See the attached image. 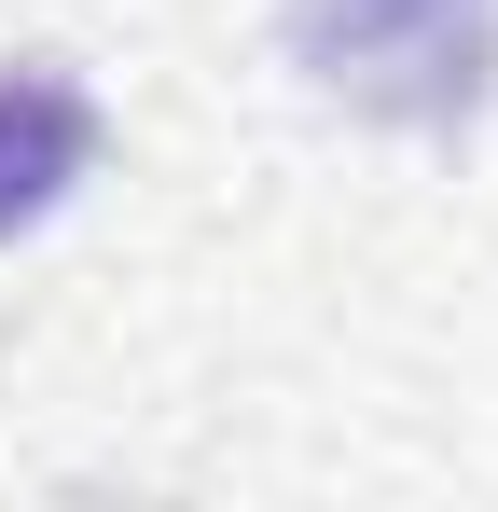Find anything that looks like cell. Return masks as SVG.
Listing matches in <instances>:
<instances>
[{
  "mask_svg": "<svg viewBox=\"0 0 498 512\" xmlns=\"http://www.w3.org/2000/svg\"><path fill=\"white\" fill-rule=\"evenodd\" d=\"M277 56L346 125L471 139L498 97V0H277Z\"/></svg>",
  "mask_w": 498,
  "mask_h": 512,
  "instance_id": "cell-1",
  "label": "cell"
},
{
  "mask_svg": "<svg viewBox=\"0 0 498 512\" xmlns=\"http://www.w3.org/2000/svg\"><path fill=\"white\" fill-rule=\"evenodd\" d=\"M97 139H111V125H97L83 70H56V56H14V70H0V250L70 208V180L97 167Z\"/></svg>",
  "mask_w": 498,
  "mask_h": 512,
  "instance_id": "cell-2",
  "label": "cell"
}]
</instances>
